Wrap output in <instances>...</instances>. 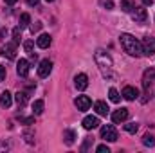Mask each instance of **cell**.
<instances>
[{
  "label": "cell",
  "instance_id": "5b68a950",
  "mask_svg": "<svg viewBox=\"0 0 155 153\" xmlns=\"http://www.w3.org/2000/svg\"><path fill=\"white\" fill-rule=\"evenodd\" d=\"M16 45L18 43H15V41H7L2 47V56L7 58V60H15L16 58Z\"/></svg>",
  "mask_w": 155,
  "mask_h": 153
},
{
  "label": "cell",
  "instance_id": "e0dca14e",
  "mask_svg": "<svg viewBox=\"0 0 155 153\" xmlns=\"http://www.w3.org/2000/svg\"><path fill=\"white\" fill-rule=\"evenodd\" d=\"M0 105L4 106V108H9L11 105H13V96H11V92H2V96H0Z\"/></svg>",
  "mask_w": 155,
  "mask_h": 153
},
{
  "label": "cell",
  "instance_id": "ba28073f",
  "mask_svg": "<svg viewBox=\"0 0 155 153\" xmlns=\"http://www.w3.org/2000/svg\"><path fill=\"white\" fill-rule=\"evenodd\" d=\"M132 18H134L135 22H139V24H144V22H146V18H148V13H146V9H144V7H134Z\"/></svg>",
  "mask_w": 155,
  "mask_h": 153
},
{
  "label": "cell",
  "instance_id": "1f68e13d",
  "mask_svg": "<svg viewBox=\"0 0 155 153\" xmlns=\"http://www.w3.org/2000/svg\"><path fill=\"white\" fill-rule=\"evenodd\" d=\"M4 79H5V67L0 65V81H4Z\"/></svg>",
  "mask_w": 155,
  "mask_h": 153
},
{
  "label": "cell",
  "instance_id": "74e56055",
  "mask_svg": "<svg viewBox=\"0 0 155 153\" xmlns=\"http://www.w3.org/2000/svg\"><path fill=\"white\" fill-rule=\"evenodd\" d=\"M143 4H144V5H152V4H153V0H143Z\"/></svg>",
  "mask_w": 155,
  "mask_h": 153
},
{
  "label": "cell",
  "instance_id": "44dd1931",
  "mask_svg": "<svg viewBox=\"0 0 155 153\" xmlns=\"http://www.w3.org/2000/svg\"><path fill=\"white\" fill-rule=\"evenodd\" d=\"M134 7H135V0H121V9H123V11L128 13V11H132Z\"/></svg>",
  "mask_w": 155,
  "mask_h": 153
},
{
  "label": "cell",
  "instance_id": "6da1fadb",
  "mask_svg": "<svg viewBox=\"0 0 155 153\" xmlns=\"http://www.w3.org/2000/svg\"><path fill=\"white\" fill-rule=\"evenodd\" d=\"M119 41H121V47H123V50H124L126 54H130V56H134V58H139V56L143 54L141 41L137 38H134L132 34L123 33V34L119 36Z\"/></svg>",
  "mask_w": 155,
  "mask_h": 153
},
{
  "label": "cell",
  "instance_id": "9a60e30c",
  "mask_svg": "<svg viewBox=\"0 0 155 153\" xmlns=\"http://www.w3.org/2000/svg\"><path fill=\"white\" fill-rule=\"evenodd\" d=\"M51 43H52V38L49 34H40L36 38V45L40 49H47V47H51Z\"/></svg>",
  "mask_w": 155,
  "mask_h": 153
},
{
  "label": "cell",
  "instance_id": "4fadbf2b",
  "mask_svg": "<svg viewBox=\"0 0 155 153\" xmlns=\"http://www.w3.org/2000/svg\"><path fill=\"white\" fill-rule=\"evenodd\" d=\"M74 85H76L78 90H85L88 86V77H87V74H78L74 77Z\"/></svg>",
  "mask_w": 155,
  "mask_h": 153
},
{
  "label": "cell",
  "instance_id": "5bb4252c",
  "mask_svg": "<svg viewBox=\"0 0 155 153\" xmlns=\"http://www.w3.org/2000/svg\"><path fill=\"white\" fill-rule=\"evenodd\" d=\"M152 79H155V70H153V69H148V70L144 72V76H143V86H144V90H148V88H150Z\"/></svg>",
  "mask_w": 155,
  "mask_h": 153
},
{
  "label": "cell",
  "instance_id": "3957f363",
  "mask_svg": "<svg viewBox=\"0 0 155 153\" xmlns=\"http://www.w3.org/2000/svg\"><path fill=\"white\" fill-rule=\"evenodd\" d=\"M141 49H143V54L153 56L155 54V38H152V36H144V38L141 40Z\"/></svg>",
  "mask_w": 155,
  "mask_h": 153
},
{
  "label": "cell",
  "instance_id": "8fae6325",
  "mask_svg": "<svg viewBox=\"0 0 155 153\" xmlns=\"http://www.w3.org/2000/svg\"><path fill=\"white\" fill-rule=\"evenodd\" d=\"M83 128L85 130H94V128H97L99 126V119L96 117V115H87L85 119H83Z\"/></svg>",
  "mask_w": 155,
  "mask_h": 153
},
{
  "label": "cell",
  "instance_id": "2e32d148",
  "mask_svg": "<svg viewBox=\"0 0 155 153\" xmlns=\"http://www.w3.org/2000/svg\"><path fill=\"white\" fill-rule=\"evenodd\" d=\"M15 101H16V105L22 108V106H25L27 105V101H29V96H27V92H16L15 94Z\"/></svg>",
  "mask_w": 155,
  "mask_h": 153
},
{
  "label": "cell",
  "instance_id": "8992f818",
  "mask_svg": "<svg viewBox=\"0 0 155 153\" xmlns=\"http://www.w3.org/2000/svg\"><path fill=\"white\" fill-rule=\"evenodd\" d=\"M74 105H76V108L79 110V112H87V110L90 108L92 101H90V97H88V96H78L76 101H74Z\"/></svg>",
  "mask_w": 155,
  "mask_h": 153
},
{
  "label": "cell",
  "instance_id": "30bf717a",
  "mask_svg": "<svg viewBox=\"0 0 155 153\" xmlns=\"http://www.w3.org/2000/svg\"><path fill=\"white\" fill-rule=\"evenodd\" d=\"M126 119H128V108H119V110H116V112L112 114L114 124H121V122H124Z\"/></svg>",
  "mask_w": 155,
  "mask_h": 153
},
{
  "label": "cell",
  "instance_id": "4316f807",
  "mask_svg": "<svg viewBox=\"0 0 155 153\" xmlns=\"http://www.w3.org/2000/svg\"><path fill=\"white\" fill-rule=\"evenodd\" d=\"M124 130H126L128 133H135V132L139 130V124H135V122H128V124H124Z\"/></svg>",
  "mask_w": 155,
  "mask_h": 153
},
{
  "label": "cell",
  "instance_id": "4dcf8cb0",
  "mask_svg": "<svg viewBox=\"0 0 155 153\" xmlns=\"http://www.w3.org/2000/svg\"><path fill=\"white\" fill-rule=\"evenodd\" d=\"M5 151V150H9V142H5V141H0V151Z\"/></svg>",
  "mask_w": 155,
  "mask_h": 153
},
{
  "label": "cell",
  "instance_id": "f546056e",
  "mask_svg": "<svg viewBox=\"0 0 155 153\" xmlns=\"http://www.w3.org/2000/svg\"><path fill=\"white\" fill-rule=\"evenodd\" d=\"M97 153H110V150L107 144H101V146H97Z\"/></svg>",
  "mask_w": 155,
  "mask_h": 153
},
{
  "label": "cell",
  "instance_id": "d590c367",
  "mask_svg": "<svg viewBox=\"0 0 155 153\" xmlns=\"http://www.w3.org/2000/svg\"><path fill=\"white\" fill-rule=\"evenodd\" d=\"M4 2H5V4H7V5H13V4H16V2H18V0H4Z\"/></svg>",
  "mask_w": 155,
  "mask_h": 153
},
{
  "label": "cell",
  "instance_id": "d4e9b609",
  "mask_svg": "<svg viewBox=\"0 0 155 153\" xmlns=\"http://www.w3.org/2000/svg\"><path fill=\"white\" fill-rule=\"evenodd\" d=\"M20 36H22V27H20V25H16V27H15V29H13V41H15V43H20Z\"/></svg>",
  "mask_w": 155,
  "mask_h": 153
},
{
  "label": "cell",
  "instance_id": "f1b7e54d",
  "mask_svg": "<svg viewBox=\"0 0 155 153\" xmlns=\"http://www.w3.org/2000/svg\"><path fill=\"white\" fill-rule=\"evenodd\" d=\"M40 29H41V22H35L33 25H31V33L35 34V33H38Z\"/></svg>",
  "mask_w": 155,
  "mask_h": 153
},
{
  "label": "cell",
  "instance_id": "836d02e7",
  "mask_svg": "<svg viewBox=\"0 0 155 153\" xmlns=\"http://www.w3.org/2000/svg\"><path fill=\"white\" fill-rule=\"evenodd\" d=\"M90 142H92V139H87V141H85V144H83V148H81V150H83V151H87V148H88V146H90Z\"/></svg>",
  "mask_w": 155,
  "mask_h": 153
},
{
  "label": "cell",
  "instance_id": "277c9868",
  "mask_svg": "<svg viewBox=\"0 0 155 153\" xmlns=\"http://www.w3.org/2000/svg\"><path fill=\"white\" fill-rule=\"evenodd\" d=\"M101 139L108 141V142H116L117 141V130L112 126V124H105L101 128Z\"/></svg>",
  "mask_w": 155,
  "mask_h": 153
},
{
  "label": "cell",
  "instance_id": "d6986e66",
  "mask_svg": "<svg viewBox=\"0 0 155 153\" xmlns=\"http://www.w3.org/2000/svg\"><path fill=\"white\" fill-rule=\"evenodd\" d=\"M63 139H65V144H67V146H72V144L76 142V133H74L72 130H65V132H63Z\"/></svg>",
  "mask_w": 155,
  "mask_h": 153
},
{
  "label": "cell",
  "instance_id": "7c38bea8",
  "mask_svg": "<svg viewBox=\"0 0 155 153\" xmlns=\"http://www.w3.org/2000/svg\"><path fill=\"white\" fill-rule=\"evenodd\" d=\"M16 74L20 77H27V74H29V61L27 60H20L16 63Z\"/></svg>",
  "mask_w": 155,
  "mask_h": 153
},
{
  "label": "cell",
  "instance_id": "d6a6232c",
  "mask_svg": "<svg viewBox=\"0 0 155 153\" xmlns=\"http://www.w3.org/2000/svg\"><path fill=\"white\" fill-rule=\"evenodd\" d=\"M33 121H35V117H22V122H25V124H33Z\"/></svg>",
  "mask_w": 155,
  "mask_h": 153
},
{
  "label": "cell",
  "instance_id": "484cf974",
  "mask_svg": "<svg viewBox=\"0 0 155 153\" xmlns=\"http://www.w3.org/2000/svg\"><path fill=\"white\" fill-rule=\"evenodd\" d=\"M29 22H31V16L27 15V13H24L22 16H20V27L24 29V27H27L29 25Z\"/></svg>",
  "mask_w": 155,
  "mask_h": 153
},
{
  "label": "cell",
  "instance_id": "ffe728a7",
  "mask_svg": "<svg viewBox=\"0 0 155 153\" xmlns=\"http://www.w3.org/2000/svg\"><path fill=\"white\" fill-rule=\"evenodd\" d=\"M24 49H25V52H27L31 58L36 60V54H35V41H33V40H25V41H24Z\"/></svg>",
  "mask_w": 155,
  "mask_h": 153
},
{
  "label": "cell",
  "instance_id": "9c48e42d",
  "mask_svg": "<svg viewBox=\"0 0 155 153\" xmlns=\"http://www.w3.org/2000/svg\"><path fill=\"white\" fill-rule=\"evenodd\" d=\"M123 97L126 99V101H135L137 97H139V90L135 88V86H124L123 88Z\"/></svg>",
  "mask_w": 155,
  "mask_h": 153
},
{
  "label": "cell",
  "instance_id": "7402d4cb",
  "mask_svg": "<svg viewBox=\"0 0 155 153\" xmlns=\"http://www.w3.org/2000/svg\"><path fill=\"white\" fill-rule=\"evenodd\" d=\"M41 112H43V101H41V99H38V101H35V103H33V114L40 115Z\"/></svg>",
  "mask_w": 155,
  "mask_h": 153
},
{
  "label": "cell",
  "instance_id": "603a6c76",
  "mask_svg": "<svg viewBox=\"0 0 155 153\" xmlns=\"http://www.w3.org/2000/svg\"><path fill=\"white\" fill-rule=\"evenodd\" d=\"M108 97H110L112 103H119V101H121V96H119V92H117L116 88H110V90H108Z\"/></svg>",
  "mask_w": 155,
  "mask_h": 153
},
{
  "label": "cell",
  "instance_id": "8d00e7d4",
  "mask_svg": "<svg viewBox=\"0 0 155 153\" xmlns=\"http://www.w3.org/2000/svg\"><path fill=\"white\" fill-rule=\"evenodd\" d=\"M38 2H40V0H27V4H29V5H36Z\"/></svg>",
  "mask_w": 155,
  "mask_h": 153
},
{
  "label": "cell",
  "instance_id": "52a82bcc",
  "mask_svg": "<svg viewBox=\"0 0 155 153\" xmlns=\"http://www.w3.org/2000/svg\"><path fill=\"white\" fill-rule=\"evenodd\" d=\"M52 70V61L51 60H41L38 65V76L40 77H47Z\"/></svg>",
  "mask_w": 155,
  "mask_h": 153
},
{
  "label": "cell",
  "instance_id": "7a4b0ae2",
  "mask_svg": "<svg viewBox=\"0 0 155 153\" xmlns=\"http://www.w3.org/2000/svg\"><path fill=\"white\" fill-rule=\"evenodd\" d=\"M94 60H96V65L99 67V70H101L105 76H108V74H110V70H112V65H114L112 56H110L107 50L97 49V50L94 52Z\"/></svg>",
  "mask_w": 155,
  "mask_h": 153
},
{
  "label": "cell",
  "instance_id": "f35d334b",
  "mask_svg": "<svg viewBox=\"0 0 155 153\" xmlns=\"http://www.w3.org/2000/svg\"><path fill=\"white\" fill-rule=\"evenodd\" d=\"M47 2H54V0H47Z\"/></svg>",
  "mask_w": 155,
  "mask_h": 153
},
{
  "label": "cell",
  "instance_id": "e575fe53",
  "mask_svg": "<svg viewBox=\"0 0 155 153\" xmlns=\"http://www.w3.org/2000/svg\"><path fill=\"white\" fill-rule=\"evenodd\" d=\"M105 7H107V9H112V7H114V4L108 0V2H105Z\"/></svg>",
  "mask_w": 155,
  "mask_h": 153
},
{
  "label": "cell",
  "instance_id": "83f0119b",
  "mask_svg": "<svg viewBox=\"0 0 155 153\" xmlns=\"http://www.w3.org/2000/svg\"><path fill=\"white\" fill-rule=\"evenodd\" d=\"M24 137H25V141H27L29 144H33V142H35V133H33L31 130H25V132H24Z\"/></svg>",
  "mask_w": 155,
  "mask_h": 153
},
{
  "label": "cell",
  "instance_id": "cb8c5ba5",
  "mask_svg": "<svg viewBox=\"0 0 155 153\" xmlns=\"http://www.w3.org/2000/svg\"><path fill=\"white\" fill-rule=\"evenodd\" d=\"M143 144H144V146H155V137L150 135V133H146V135L143 137Z\"/></svg>",
  "mask_w": 155,
  "mask_h": 153
},
{
  "label": "cell",
  "instance_id": "ac0fdd59",
  "mask_svg": "<svg viewBox=\"0 0 155 153\" xmlns=\"http://www.w3.org/2000/svg\"><path fill=\"white\" fill-rule=\"evenodd\" d=\"M94 110L97 112V115H107L110 108H108V105H107L105 101H97V103L94 105Z\"/></svg>",
  "mask_w": 155,
  "mask_h": 153
}]
</instances>
